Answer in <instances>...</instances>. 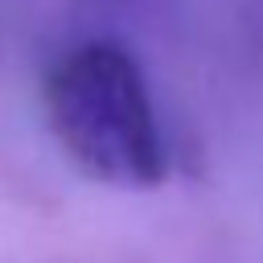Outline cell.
I'll return each instance as SVG.
<instances>
[{"label": "cell", "instance_id": "obj_2", "mask_svg": "<svg viewBox=\"0 0 263 263\" xmlns=\"http://www.w3.org/2000/svg\"><path fill=\"white\" fill-rule=\"evenodd\" d=\"M238 29L255 53H263V0H238Z\"/></svg>", "mask_w": 263, "mask_h": 263}, {"label": "cell", "instance_id": "obj_1", "mask_svg": "<svg viewBox=\"0 0 263 263\" xmlns=\"http://www.w3.org/2000/svg\"><path fill=\"white\" fill-rule=\"evenodd\" d=\"M45 115L66 156L95 181L119 189L160 185L168 160L148 82L115 41L70 49L45 82Z\"/></svg>", "mask_w": 263, "mask_h": 263}]
</instances>
